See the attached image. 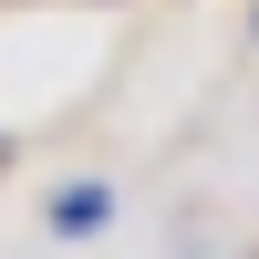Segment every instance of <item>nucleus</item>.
Instances as JSON below:
<instances>
[{
    "label": "nucleus",
    "mask_w": 259,
    "mask_h": 259,
    "mask_svg": "<svg viewBox=\"0 0 259 259\" xmlns=\"http://www.w3.org/2000/svg\"><path fill=\"white\" fill-rule=\"evenodd\" d=\"M94 228H114V187H104V177L52 187V239H94Z\"/></svg>",
    "instance_id": "f257e3e1"
}]
</instances>
